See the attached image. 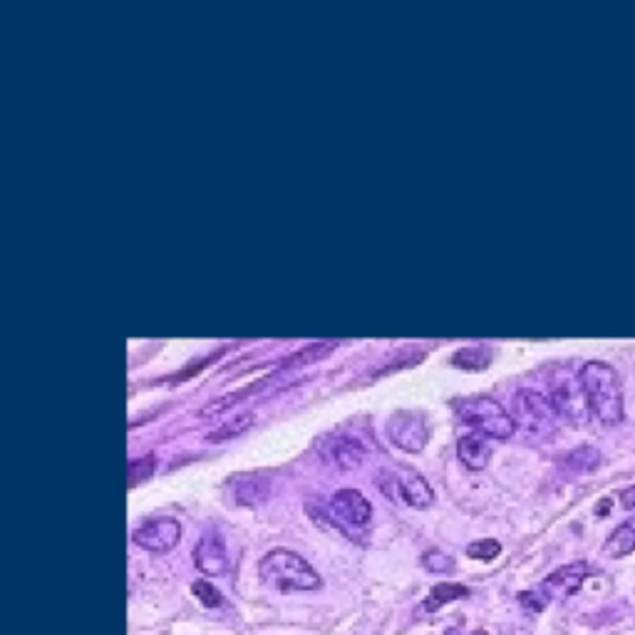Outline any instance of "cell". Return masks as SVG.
Masks as SVG:
<instances>
[{
    "instance_id": "cell-6",
    "label": "cell",
    "mask_w": 635,
    "mask_h": 635,
    "mask_svg": "<svg viewBox=\"0 0 635 635\" xmlns=\"http://www.w3.org/2000/svg\"><path fill=\"white\" fill-rule=\"evenodd\" d=\"M388 435L404 452H420L427 445V422L418 412H398L388 422Z\"/></svg>"
},
{
    "instance_id": "cell-5",
    "label": "cell",
    "mask_w": 635,
    "mask_h": 635,
    "mask_svg": "<svg viewBox=\"0 0 635 635\" xmlns=\"http://www.w3.org/2000/svg\"><path fill=\"white\" fill-rule=\"evenodd\" d=\"M549 402L556 415L566 418L571 422H581L588 412H591L586 400V392L581 388V380L566 371H558V375L551 380Z\"/></svg>"
},
{
    "instance_id": "cell-7",
    "label": "cell",
    "mask_w": 635,
    "mask_h": 635,
    "mask_svg": "<svg viewBox=\"0 0 635 635\" xmlns=\"http://www.w3.org/2000/svg\"><path fill=\"white\" fill-rule=\"evenodd\" d=\"M318 452L320 457H324V462L336 465L338 469H357L367 457V449L363 442L351 435L324 437L318 445Z\"/></svg>"
},
{
    "instance_id": "cell-18",
    "label": "cell",
    "mask_w": 635,
    "mask_h": 635,
    "mask_svg": "<svg viewBox=\"0 0 635 635\" xmlns=\"http://www.w3.org/2000/svg\"><path fill=\"white\" fill-rule=\"evenodd\" d=\"M490 351L486 348H465V351L455 353V365L465 367V371H482V367L490 365Z\"/></svg>"
},
{
    "instance_id": "cell-19",
    "label": "cell",
    "mask_w": 635,
    "mask_h": 635,
    "mask_svg": "<svg viewBox=\"0 0 635 635\" xmlns=\"http://www.w3.org/2000/svg\"><path fill=\"white\" fill-rule=\"evenodd\" d=\"M251 425V415H244V418H236L232 422H226L224 427H219L211 432V435L207 437L209 442H224V439H232V437H238L242 432Z\"/></svg>"
},
{
    "instance_id": "cell-21",
    "label": "cell",
    "mask_w": 635,
    "mask_h": 635,
    "mask_svg": "<svg viewBox=\"0 0 635 635\" xmlns=\"http://www.w3.org/2000/svg\"><path fill=\"white\" fill-rule=\"evenodd\" d=\"M152 474H154V457L152 455L140 457V459H132V462H130V486H132V490L140 482L150 480Z\"/></svg>"
},
{
    "instance_id": "cell-11",
    "label": "cell",
    "mask_w": 635,
    "mask_h": 635,
    "mask_svg": "<svg viewBox=\"0 0 635 635\" xmlns=\"http://www.w3.org/2000/svg\"><path fill=\"white\" fill-rule=\"evenodd\" d=\"M586 574H588V566L584 561H576V564H568L564 568H558L556 574H551L544 586H541V591L546 593V601L549 596H571L576 593L581 584L586 581Z\"/></svg>"
},
{
    "instance_id": "cell-12",
    "label": "cell",
    "mask_w": 635,
    "mask_h": 635,
    "mask_svg": "<svg viewBox=\"0 0 635 635\" xmlns=\"http://www.w3.org/2000/svg\"><path fill=\"white\" fill-rule=\"evenodd\" d=\"M400 477V502L408 506H415V509H427L435 502V492L432 486L422 480L415 472H398Z\"/></svg>"
},
{
    "instance_id": "cell-4",
    "label": "cell",
    "mask_w": 635,
    "mask_h": 635,
    "mask_svg": "<svg viewBox=\"0 0 635 635\" xmlns=\"http://www.w3.org/2000/svg\"><path fill=\"white\" fill-rule=\"evenodd\" d=\"M371 517L373 506L357 490H340L333 496V502H330V519H333L340 533H345L353 541L363 537L367 524H371Z\"/></svg>"
},
{
    "instance_id": "cell-2",
    "label": "cell",
    "mask_w": 635,
    "mask_h": 635,
    "mask_svg": "<svg viewBox=\"0 0 635 635\" xmlns=\"http://www.w3.org/2000/svg\"><path fill=\"white\" fill-rule=\"evenodd\" d=\"M259 576L275 591H316L320 576L296 551L273 549L261 558Z\"/></svg>"
},
{
    "instance_id": "cell-24",
    "label": "cell",
    "mask_w": 635,
    "mask_h": 635,
    "mask_svg": "<svg viewBox=\"0 0 635 635\" xmlns=\"http://www.w3.org/2000/svg\"><path fill=\"white\" fill-rule=\"evenodd\" d=\"M621 504H623V509H628V511L635 509V484L621 494Z\"/></svg>"
},
{
    "instance_id": "cell-20",
    "label": "cell",
    "mask_w": 635,
    "mask_h": 635,
    "mask_svg": "<svg viewBox=\"0 0 635 635\" xmlns=\"http://www.w3.org/2000/svg\"><path fill=\"white\" fill-rule=\"evenodd\" d=\"M502 544L496 539H482V541H474V544L467 546V556L469 558H480V561H492L499 556Z\"/></svg>"
},
{
    "instance_id": "cell-10",
    "label": "cell",
    "mask_w": 635,
    "mask_h": 635,
    "mask_svg": "<svg viewBox=\"0 0 635 635\" xmlns=\"http://www.w3.org/2000/svg\"><path fill=\"white\" fill-rule=\"evenodd\" d=\"M195 564L199 566L201 574L207 576H221L226 574L228 568V554H226V544L219 533L209 531L201 537V541L195 549Z\"/></svg>"
},
{
    "instance_id": "cell-1",
    "label": "cell",
    "mask_w": 635,
    "mask_h": 635,
    "mask_svg": "<svg viewBox=\"0 0 635 635\" xmlns=\"http://www.w3.org/2000/svg\"><path fill=\"white\" fill-rule=\"evenodd\" d=\"M578 380H581L593 418L601 420L603 425H619L623 420V390L613 367L591 361L581 367Z\"/></svg>"
},
{
    "instance_id": "cell-22",
    "label": "cell",
    "mask_w": 635,
    "mask_h": 635,
    "mask_svg": "<svg viewBox=\"0 0 635 635\" xmlns=\"http://www.w3.org/2000/svg\"><path fill=\"white\" fill-rule=\"evenodd\" d=\"M191 591L197 593V598L207 605V609H216V605H221V593L209 581H197L191 586Z\"/></svg>"
},
{
    "instance_id": "cell-23",
    "label": "cell",
    "mask_w": 635,
    "mask_h": 635,
    "mask_svg": "<svg viewBox=\"0 0 635 635\" xmlns=\"http://www.w3.org/2000/svg\"><path fill=\"white\" fill-rule=\"evenodd\" d=\"M442 556H445V554H439V551H437V554H435V551H430V554L425 556V564H427L432 571H447L449 566H452V561H449V558H442Z\"/></svg>"
},
{
    "instance_id": "cell-16",
    "label": "cell",
    "mask_w": 635,
    "mask_h": 635,
    "mask_svg": "<svg viewBox=\"0 0 635 635\" xmlns=\"http://www.w3.org/2000/svg\"><path fill=\"white\" fill-rule=\"evenodd\" d=\"M336 348H338L336 343H313V345H306V348H303V351L285 357V361L281 363V367H301V365L318 363V361H324V357H328L330 353H333Z\"/></svg>"
},
{
    "instance_id": "cell-17",
    "label": "cell",
    "mask_w": 635,
    "mask_h": 635,
    "mask_svg": "<svg viewBox=\"0 0 635 635\" xmlns=\"http://www.w3.org/2000/svg\"><path fill=\"white\" fill-rule=\"evenodd\" d=\"M469 596V588L462 584H437L435 588L430 591V598L425 603L427 611H437L442 605L449 603V601H459V598H467Z\"/></svg>"
},
{
    "instance_id": "cell-8",
    "label": "cell",
    "mask_w": 635,
    "mask_h": 635,
    "mask_svg": "<svg viewBox=\"0 0 635 635\" xmlns=\"http://www.w3.org/2000/svg\"><path fill=\"white\" fill-rule=\"evenodd\" d=\"M181 527L177 519H152L134 531V544L154 554H167L179 544Z\"/></svg>"
},
{
    "instance_id": "cell-9",
    "label": "cell",
    "mask_w": 635,
    "mask_h": 635,
    "mask_svg": "<svg viewBox=\"0 0 635 635\" xmlns=\"http://www.w3.org/2000/svg\"><path fill=\"white\" fill-rule=\"evenodd\" d=\"M556 412L551 408L549 398L544 395L533 392V390H519L514 395V422H521L524 427H541V425H549L551 418H554Z\"/></svg>"
},
{
    "instance_id": "cell-14",
    "label": "cell",
    "mask_w": 635,
    "mask_h": 635,
    "mask_svg": "<svg viewBox=\"0 0 635 635\" xmlns=\"http://www.w3.org/2000/svg\"><path fill=\"white\" fill-rule=\"evenodd\" d=\"M603 551L611 558H623V556L633 554L635 551V517H631L628 521H623L621 527L611 533L609 541H605Z\"/></svg>"
},
{
    "instance_id": "cell-3",
    "label": "cell",
    "mask_w": 635,
    "mask_h": 635,
    "mask_svg": "<svg viewBox=\"0 0 635 635\" xmlns=\"http://www.w3.org/2000/svg\"><path fill=\"white\" fill-rule=\"evenodd\" d=\"M457 415L462 422L472 425L480 435L494 439H509L517 432V422L506 412L499 402L486 398V395H477V398H465L457 404Z\"/></svg>"
},
{
    "instance_id": "cell-15",
    "label": "cell",
    "mask_w": 635,
    "mask_h": 635,
    "mask_svg": "<svg viewBox=\"0 0 635 635\" xmlns=\"http://www.w3.org/2000/svg\"><path fill=\"white\" fill-rule=\"evenodd\" d=\"M234 484H236V499L242 504L259 502V499H263L266 494H269V482H266L263 477H256V474L236 477Z\"/></svg>"
},
{
    "instance_id": "cell-13",
    "label": "cell",
    "mask_w": 635,
    "mask_h": 635,
    "mask_svg": "<svg viewBox=\"0 0 635 635\" xmlns=\"http://www.w3.org/2000/svg\"><path fill=\"white\" fill-rule=\"evenodd\" d=\"M457 455L462 459V465L469 469H484L490 465V457H492V447L486 445L484 435L480 432H474V435H465L462 439L457 442Z\"/></svg>"
}]
</instances>
